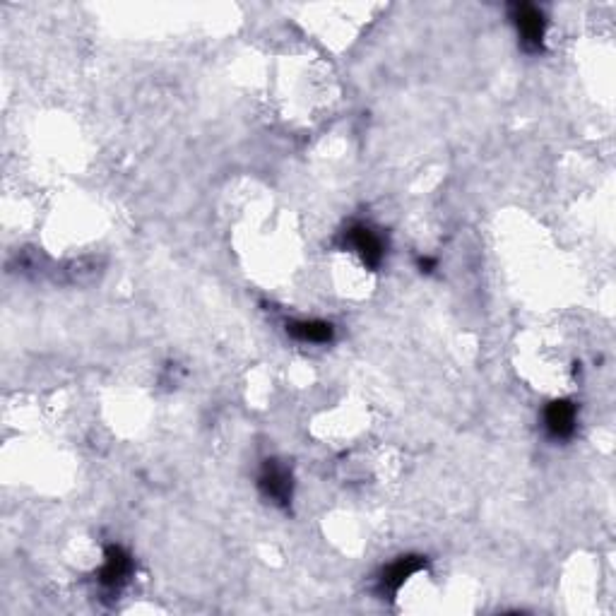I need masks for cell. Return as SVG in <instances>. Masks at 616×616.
Listing matches in <instances>:
<instances>
[{
    "instance_id": "3957f363",
    "label": "cell",
    "mask_w": 616,
    "mask_h": 616,
    "mask_svg": "<svg viewBox=\"0 0 616 616\" xmlns=\"http://www.w3.org/2000/svg\"><path fill=\"white\" fill-rule=\"evenodd\" d=\"M133 568V559H130L126 549L118 547V544H111V547H106L104 564L97 573L99 585H102V590L109 592V595H118V592L130 583Z\"/></svg>"
},
{
    "instance_id": "6da1fadb",
    "label": "cell",
    "mask_w": 616,
    "mask_h": 616,
    "mask_svg": "<svg viewBox=\"0 0 616 616\" xmlns=\"http://www.w3.org/2000/svg\"><path fill=\"white\" fill-rule=\"evenodd\" d=\"M258 489L270 503L280 508H289L294 499V477L287 465L280 460H265L258 475Z\"/></svg>"
},
{
    "instance_id": "5b68a950",
    "label": "cell",
    "mask_w": 616,
    "mask_h": 616,
    "mask_svg": "<svg viewBox=\"0 0 616 616\" xmlns=\"http://www.w3.org/2000/svg\"><path fill=\"white\" fill-rule=\"evenodd\" d=\"M426 568V556L419 554H407L400 556V559H395L393 564H388L381 571V576H378V592L381 595H398L402 585L410 580L414 573L424 571Z\"/></svg>"
},
{
    "instance_id": "52a82bcc",
    "label": "cell",
    "mask_w": 616,
    "mask_h": 616,
    "mask_svg": "<svg viewBox=\"0 0 616 616\" xmlns=\"http://www.w3.org/2000/svg\"><path fill=\"white\" fill-rule=\"evenodd\" d=\"M287 333L308 345H328L335 337V328L328 321H294L287 325Z\"/></svg>"
},
{
    "instance_id": "ba28073f",
    "label": "cell",
    "mask_w": 616,
    "mask_h": 616,
    "mask_svg": "<svg viewBox=\"0 0 616 616\" xmlns=\"http://www.w3.org/2000/svg\"><path fill=\"white\" fill-rule=\"evenodd\" d=\"M419 268H422V272H434L436 260L434 258H419Z\"/></svg>"
},
{
    "instance_id": "7a4b0ae2",
    "label": "cell",
    "mask_w": 616,
    "mask_h": 616,
    "mask_svg": "<svg viewBox=\"0 0 616 616\" xmlns=\"http://www.w3.org/2000/svg\"><path fill=\"white\" fill-rule=\"evenodd\" d=\"M511 20L518 29L520 44L525 51L539 53L544 49V34H547V17L532 3H515L511 8Z\"/></svg>"
},
{
    "instance_id": "277c9868",
    "label": "cell",
    "mask_w": 616,
    "mask_h": 616,
    "mask_svg": "<svg viewBox=\"0 0 616 616\" xmlns=\"http://www.w3.org/2000/svg\"><path fill=\"white\" fill-rule=\"evenodd\" d=\"M345 246L352 248V251L361 258V263H364L369 270L381 268L385 258L383 236L378 234V231H373L369 224L357 222L349 229H345Z\"/></svg>"
},
{
    "instance_id": "8992f818",
    "label": "cell",
    "mask_w": 616,
    "mask_h": 616,
    "mask_svg": "<svg viewBox=\"0 0 616 616\" xmlns=\"http://www.w3.org/2000/svg\"><path fill=\"white\" fill-rule=\"evenodd\" d=\"M578 424V407L571 400H554L549 402L544 410V426H547L549 436L556 441H566L576 434Z\"/></svg>"
}]
</instances>
